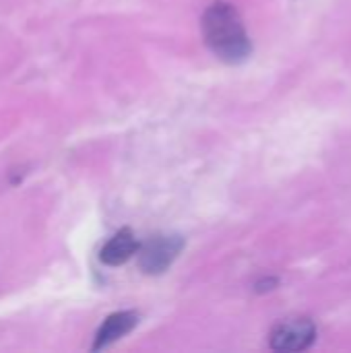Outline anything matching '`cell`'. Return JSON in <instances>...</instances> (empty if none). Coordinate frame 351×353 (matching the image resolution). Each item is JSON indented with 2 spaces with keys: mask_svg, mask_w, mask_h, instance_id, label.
I'll return each instance as SVG.
<instances>
[{
  "mask_svg": "<svg viewBox=\"0 0 351 353\" xmlns=\"http://www.w3.org/2000/svg\"><path fill=\"white\" fill-rule=\"evenodd\" d=\"M139 246L141 244L137 242L134 234L128 228H124L103 244V248L99 250V261L108 267H120L139 252Z\"/></svg>",
  "mask_w": 351,
  "mask_h": 353,
  "instance_id": "5b68a950",
  "label": "cell"
},
{
  "mask_svg": "<svg viewBox=\"0 0 351 353\" xmlns=\"http://www.w3.org/2000/svg\"><path fill=\"white\" fill-rule=\"evenodd\" d=\"M317 339V327L310 319H292L279 323L271 333L275 352H304Z\"/></svg>",
  "mask_w": 351,
  "mask_h": 353,
  "instance_id": "3957f363",
  "label": "cell"
},
{
  "mask_svg": "<svg viewBox=\"0 0 351 353\" xmlns=\"http://www.w3.org/2000/svg\"><path fill=\"white\" fill-rule=\"evenodd\" d=\"M184 248V238L178 234H159L139 246V267L147 275H159L170 269Z\"/></svg>",
  "mask_w": 351,
  "mask_h": 353,
  "instance_id": "7a4b0ae2",
  "label": "cell"
},
{
  "mask_svg": "<svg viewBox=\"0 0 351 353\" xmlns=\"http://www.w3.org/2000/svg\"><path fill=\"white\" fill-rule=\"evenodd\" d=\"M275 285H277V279L269 277V279H263V281H259L254 288H257V292H259V294H265V292H271Z\"/></svg>",
  "mask_w": 351,
  "mask_h": 353,
  "instance_id": "8992f818",
  "label": "cell"
},
{
  "mask_svg": "<svg viewBox=\"0 0 351 353\" xmlns=\"http://www.w3.org/2000/svg\"><path fill=\"white\" fill-rule=\"evenodd\" d=\"M201 29L209 50L228 64H240L252 54V43L240 12L230 2H213L203 14Z\"/></svg>",
  "mask_w": 351,
  "mask_h": 353,
  "instance_id": "6da1fadb",
  "label": "cell"
},
{
  "mask_svg": "<svg viewBox=\"0 0 351 353\" xmlns=\"http://www.w3.org/2000/svg\"><path fill=\"white\" fill-rule=\"evenodd\" d=\"M137 325H139V314L137 312L122 310V312L110 314L101 323V327L97 329L91 350L93 352H99V350H106V347L114 345L116 341H120L122 337H126Z\"/></svg>",
  "mask_w": 351,
  "mask_h": 353,
  "instance_id": "277c9868",
  "label": "cell"
}]
</instances>
